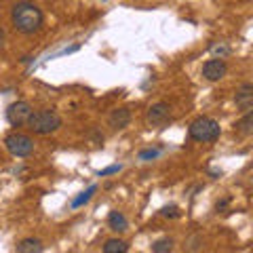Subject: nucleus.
<instances>
[{
	"mask_svg": "<svg viewBox=\"0 0 253 253\" xmlns=\"http://www.w3.org/2000/svg\"><path fill=\"white\" fill-rule=\"evenodd\" d=\"M129 249V245L121 239H110L106 245H104V253H125Z\"/></svg>",
	"mask_w": 253,
	"mask_h": 253,
	"instance_id": "nucleus-13",
	"label": "nucleus"
},
{
	"mask_svg": "<svg viewBox=\"0 0 253 253\" xmlns=\"http://www.w3.org/2000/svg\"><path fill=\"white\" fill-rule=\"evenodd\" d=\"M226 72H228V66H226L224 59H209V61L203 66V76L207 78L209 83L221 81V78L226 76Z\"/></svg>",
	"mask_w": 253,
	"mask_h": 253,
	"instance_id": "nucleus-7",
	"label": "nucleus"
},
{
	"mask_svg": "<svg viewBox=\"0 0 253 253\" xmlns=\"http://www.w3.org/2000/svg\"><path fill=\"white\" fill-rule=\"evenodd\" d=\"M32 112H34V110H32V106L28 101H15V104H11L6 108V121H9V125H13V126L28 125Z\"/></svg>",
	"mask_w": 253,
	"mask_h": 253,
	"instance_id": "nucleus-5",
	"label": "nucleus"
},
{
	"mask_svg": "<svg viewBox=\"0 0 253 253\" xmlns=\"http://www.w3.org/2000/svg\"><path fill=\"white\" fill-rule=\"evenodd\" d=\"M161 215H163V217H177L179 211H177L175 205H171V207H165V209L161 211Z\"/></svg>",
	"mask_w": 253,
	"mask_h": 253,
	"instance_id": "nucleus-18",
	"label": "nucleus"
},
{
	"mask_svg": "<svg viewBox=\"0 0 253 253\" xmlns=\"http://www.w3.org/2000/svg\"><path fill=\"white\" fill-rule=\"evenodd\" d=\"M4 146L9 150V154L17 158H26L34 152V139L30 135H23V133H11V135H6Z\"/></svg>",
	"mask_w": 253,
	"mask_h": 253,
	"instance_id": "nucleus-4",
	"label": "nucleus"
},
{
	"mask_svg": "<svg viewBox=\"0 0 253 253\" xmlns=\"http://www.w3.org/2000/svg\"><path fill=\"white\" fill-rule=\"evenodd\" d=\"M213 53L215 55H228L230 49H228V46H213Z\"/></svg>",
	"mask_w": 253,
	"mask_h": 253,
	"instance_id": "nucleus-19",
	"label": "nucleus"
},
{
	"mask_svg": "<svg viewBox=\"0 0 253 253\" xmlns=\"http://www.w3.org/2000/svg\"><path fill=\"white\" fill-rule=\"evenodd\" d=\"M121 169H123V165H112V167H106V169L97 171V175H99V177H106V175H114V173H118Z\"/></svg>",
	"mask_w": 253,
	"mask_h": 253,
	"instance_id": "nucleus-16",
	"label": "nucleus"
},
{
	"mask_svg": "<svg viewBox=\"0 0 253 253\" xmlns=\"http://www.w3.org/2000/svg\"><path fill=\"white\" fill-rule=\"evenodd\" d=\"M169 121H171V106L165 104V101L150 106V110L146 112V123L150 126H161V125H167Z\"/></svg>",
	"mask_w": 253,
	"mask_h": 253,
	"instance_id": "nucleus-6",
	"label": "nucleus"
},
{
	"mask_svg": "<svg viewBox=\"0 0 253 253\" xmlns=\"http://www.w3.org/2000/svg\"><path fill=\"white\" fill-rule=\"evenodd\" d=\"M4 42V32H2V28H0V44Z\"/></svg>",
	"mask_w": 253,
	"mask_h": 253,
	"instance_id": "nucleus-20",
	"label": "nucleus"
},
{
	"mask_svg": "<svg viewBox=\"0 0 253 253\" xmlns=\"http://www.w3.org/2000/svg\"><path fill=\"white\" fill-rule=\"evenodd\" d=\"M236 133H241V135H245V137L253 133V112H251V110H247L245 116L241 118L239 123H236Z\"/></svg>",
	"mask_w": 253,
	"mask_h": 253,
	"instance_id": "nucleus-12",
	"label": "nucleus"
},
{
	"mask_svg": "<svg viewBox=\"0 0 253 253\" xmlns=\"http://www.w3.org/2000/svg\"><path fill=\"white\" fill-rule=\"evenodd\" d=\"M28 125L30 131L36 135H51L61 126V116L55 110H38V112H32Z\"/></svg>",
	"mask_w": 253,
	"mask_h": 253,
	"instance_id": "nucleus-3",
	"label": "nucleus"
},
{
	"mask_svg": "<svg viewBox=\"0 0 253 253\" xmlns=\"http://www.w3.org/2000/svg\"><path fill=\"white\" fill-rule=\"evenodd\" d=\"M171 249H173V241L171 239H161V241H156L152 245V251L154 253H167Z\"/></svg>",
	"mask_w": 253,
	"mask_h": 253,
	"instance_id": "nucleus-15",
	"label": "nucleus"
},
{
	"mask_svg": "<svg viewBox=\"0 0 253 253\" xmlns=\"http://www.w3.org/2000/svg\"><path fill=\"white\" fill-rule=\"evenodd\" d=\"M158 154H161L158 150H144V152H139V161H154Z\"/></svg>",
	"mask_w": 253,
	"mask_h": 253,
	"instance_id": "nucleus-17",
	"label": "nucleus"
},
{
	"mask_svg": "<svg viewBox=\"0 0 253 253\" xmlns=\"http://www.w3.org/2000/svg\"><path fill=\"white\" fill-rule=\"evenodd\" d=\"M42 249L44 247L38 239H23L21 243H17V247H15L17 253H41Z\"/></svg>",
	"mask_w": 253,
	"mask_h": 253,
	"instance_id": "nucleus-11",
	"label": "nucleus"
},
{
	"mask_svg": "<svg viewBox=\"0 0 253 253\" xmlns=\"http://www.w3.org/2000/svg\"><path fill=\"white\" fill-rule=\"evenodd\" d=\"M108 224H110V230H114V232H125L129 228V221H126V217L121 211H110Z\"/></svg>",
	"mask_w": 253,
	"mask_h": 253,
	"instance_id": "nucleus-10",
	"label": "nucleus"
},
{
	"mask_svg": "<svg viewBox=\"0 0 253 253\" xmlns=\"http://www.w3.org/2000/svg\"><path fill=\"white\" fill-rule=\"evenodd\" d=\"M11 21H13V28L19 32V34H36L38 30L42 28V11L38 9L34 2H30V0H21L13 6L11 11Z\"/></svg>",
	"mask_w": 253,
	"mask_h": 253,
	"instance_id": "nucleus-1",
	"label": "nucleus"
},
{
	"mask_svg": "<svg viewBox=\"0 0 253 253\" xmlns=\"http://www.w3.org/2000/svg\"><path fill=\"white\" fill-rule=\"evenodd\" d=\"M234 101H236V108L243 110V112H247V110L253 108V84L245 83L239 91L234 95Z\"/></svg>",
	"mask_w": 253,
	"mask_h": 253,
	"instance_id": "nucleus-8",
	"label": "nucleus"
},
{
	"mask_svg": "<svg viewBox=\"0 0 253 253\" xmlns=\"http://www.w3.org/2000/svg\"><path fill=\"white\" fill-rule=\"evenodd\" d=\"M108 123H110V126H112V129H125V126L131 123V112H129L126 108H116L114 112L110 114Z\"/></svg>",
	"mask_w": 253,
	"mask_h": 253,
	"instance_id": "nucleus-9",
	"label": "nucleus"
},
{
	"mask_svg": "<svg viewBox=\"0 0 253 253\" xmlns=\"http://www.w3.org/2000/svg\"><path fill=\"white\" fill-rule=\"evenodd\" d=\"M95 192H97V186H91L89 190H86V192H83L81 196H78V199H74V201H72V207H74V209L83 207L84 203H89V201H91V196H93Z\"/></svg>",
	"mask_w": 253,
	"mask_h": 253,
	"instance_id": "nucleus-14",
	"label": "nucleus"
},
{
	"mask_svg": "<svg viewBox=\"0 0 253 253\" xmlns=\"http://www.w3.org/2000/svg\"><path fill=\"white\" fill-rule=\"evenodd\" d=\"M219 123L213 121L209 116H201L188 126V135L194 141H201V144H213V141L219 139Z\"/></svg>",
	"mask_w": 253,
	"mask_h": 253,
	"instance_id": "nucleus-2",
	"label": "nucleus"
}]
</instances>
